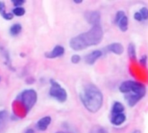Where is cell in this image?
<instances>
[{
    "instance_id": "603a6c76",
    "label": "cell",
    "mask_w": 148,
    "mask_h": 133,
    "mask_svg": "<svg viewBox=\"0 0 148 133\" xmlns=\"http://www.w3.org/2000/svg\"><path fill=\"white\" fill-rule=\"evenodd\" d=\"M134 18L136 21H138V22H142V21H143V18H142V16H141V15H140V13L139 11H137V12L134 13Z\"/></svg>"
},
{
    "instance_id": "8992f818",
    "label": "cell",
    "mask_w": 148,
    "mask_h": 133,
    "mask_svg": "<svg viewBox=\"0 0 148 133\" xmlns=\"http://www.w3.org/2000/svg\"><path fill=\"white\" fill-rule=\"evenodd\" d=\"M114 23L119 27L120 30H121L122 32H126L128 29V17L123 10L117 11Z\"/></svg>"
},
{
    "instance_id": "e0dca14e",
    "label": "cell",
    "mask_w": 148,
    "mask_h": 133,
    "mask_svg": "<svg viewBox=\"0 0 148 133\" xmlns=\"http://www.w3.org/2000/svg\"><path fill=\"white\" fill-rule=\"evenodd\" d=\"M13 14L16 16H22L25 14V10L23 7H16L13 9Z\"/></svg>"
},
{
    "instance_id": "ffe728a7",
    "label": "cell",
    "mask_w": 148,
    "mask_h": 133,
    "mask_svg": "<svg viewBox=\"0 0 148 133\" xmlns=\"http://www.w3.org/2000/svg\"><path fill=\"white\" fill-rule=\"evenodd\" d=\"M140 64L142 67H144V68L147 67V55H142L140 57Z\"/></svg>"
},
{
    "instance_id": "3957f363",
    "label": "cell",
    "mask_w": 148,
    "mask_h": 133,
    "mask_svg": "<svg viewBox=\"0 0 148 133\" xmlns=\"http://www.w3.org/2000/svg\"><path fill=\"white\" fill-rule=\"evenodd\" d=\"M120 92L125 95L126 101L130 107L135 106L146 95L147 87L143 83L134 80H126L119 87Z\"/></svg>"
},
{
    "instance_id": "d6986e66",
    "label": "cell",
    "mask_w": 148,
    "mask_h": 133,
    "mask_svg": "<svg viewBox=\"0 0 148 133\" xmlns=\"http://www.w3.org/2000/svg\"><path fill=\"white\" fill-rule=\"evenodd\" d=\"M90 133H108V132L101 126H95L92 129Z\"/></svg>"
},
{
    "instance_id": "7a4b0ae2",
    "label": "cell",
    "mask_w": 148,
    "mask_h": 133,
    "mask_svg": "<svg viewBox=\"0 0 148 133\" xmlns=\"http://www.w3.org/2000/svg\"><path fill=\"white\" fill-rule=\"evenodd\" d=\"M80 100L84 107L92 113H97L103 105V94L93 83H88L83 87L80 93Z\"/></svg>"
},
{
    "instance_id": "4316f807",
    "label": "cell",
    "mask_w": 148,
    "mask_h": 133,
    "mask_svg": "<svg viewBox=\"0 0 148 133\" xmlns=\"http://www.w3.org/2000/svg\"><path fill=\"white\" fill-rule=\"evenodd\" d=\"M73 2L75 3H82V0H74Z\"/></svg>"
},
{
    "instance_id": "d4e9b609",
    "label": "cell",
    "mask_w": 148,
    "mask_h": 133,
    "mask_svg": "<svg viewBox=\"0 0 148 133\" xmlns=\"http://www.w3.org/2000/svg\"><path fill=\"white\" fill-rule=\"evenodd\" d=\"M5 13V4L3 2L0 1V14L1 16Z\"/></svg>"
},
{
    "instance_id": "44dd1931",
    "label": "cell",
    "mask_w": 148,
    "mask_h": 133,
    "mask_svg": "<svg viewBox=\"0 0 148 133\" xmlns=\"http://www.w3.org/2000/svg\"><path fill=\"white\" fill-rule=\"evenodd\" d=\"M81 61V56L78 55H74L71 56V62L73 64H77Z\"/></svg>"
},
{
    "instance_id": "f1b7e54d",
    "label": "cell",
    "mask_w": 148,
    "mask_h": 133,
    "mask_svg": "<svg viewBox=\"0 0 148 133\" xmlns=\"http://www.w3.org/2000/svg\"><path fill=\"white\" fill-rule=\"evenodd\" d=\"M56 133H63V132H56Z\"/></svg>"
},
{
    "instance_id": "4fadbf2b",
    "label": "cell",
    "mask_w": 148,
    "mask_h": 133,
    "mask_svg": "<svg viewBox=\"0 0 148 133\" xmlns=\"http://www.w3.org/2000/svg\"><path fill=\"white\" fill-rule=\"evenodd\" d=\"M124 112H125V107L121 102H119V101L114 102V104L112 106V109H111V115L124 113Z\"/></svg>"
},
{
    "instance_id": "ba28073f",
    "label": "cell",
    "mask_w": 148,
    "mask_h": 133,
    "mask_svg": "<svg viewBox=\"0 0 148 133\" xmlns=\"http://www.w3.org/2000/svg\"><path fill=\"white\" fill-rule=\"evenodd\" d=\"M106 53H114L115 55H121L124 52V47L120 42H113L105 48Z\"/></svg>"
},
{
    "instance_id": "9a60e30c",
    "label": "cell",
    "mask_w": 148,
    "mask_h": 133,
    "mask_svg": "<svg viewBox=\"0 0 148 133\" xmlns=\"http://www.w3.org/2000/svg\"><path fill=\"white\" fill-rule=\"evenodd\" d=\"M21 31H22V25L20 23H15L10 29V33L12 36H16L21 33Z\"/></svg>"
},
{
    "instance_id": "5bb4252c",
    "label": "cell",
    "mask_w": 148,
    "mask_h": 133,
    "mask_svg": "<svg viewBox=\"0 0 148 133\" xmlns=\"http://www.w3.org/2000/svg\"><path fill=\"white\" fill-rule=\"evenodd\" d=\"M127 54L131 60L135 61L136 60V48L135 45L133 42H130L127 47Z\"/></svg>"
},
{
    "instance_id": "5b68a950",
    "label": "cell",
    "mask_w": 148,
    "mask_h": 133,
    "mask_svg": "<svg viewBox=\"0 0 148 133\" xmlns=\"http://www.w3.org/2000/svg\"><path fill=\"white\" fill-rule=\"evenodd\" d=\"M20 101L23 103L25 109L28 111L31 110L37 100V93L34 89H27L23 91L20 95Z\"/></svg>"
},
{
    "instance_id": "8fae6325",
    "label": "cell",
    "mask_w": 148,
    "mask_h": 133,
    "mask_svg": "<svg viewBox=\"0 0 148 133\" xmlns=\"http://www.w3.org/2000/svg\"><path fill=\"white\" fill-rule=\"evenodd\" d=\"M126 119H127V117H126L125 113H119V114H115V115H111L110 122L112 125H114L115 126H120L126 121Z\"/></svg>"
},
{
    "instance_id": "7c38bea8",
    "label": "cell",
    "mask_w": 148,
    "mask_h": 133,
    "mask_svg": "<svg viewBox=\"0 0 148 133\" xmlns=\"http://www.w3.org/2000/svg\"><path fill=\"white\" fill-rule=\"evenodd\" d=\"M50 123H51V118L49 116H45L38 120V122L36 123V126L39 131L44 132L48 129Z\"/></svg>"
},
{
    "instance_id": "cb8c5ba5",
    "label": "cell",
    "mask_w": 148,
    "mask_h": 133,
    "mask_svg": "<svg viewBox=\"0 0 148 133\" xmlns=\"http://www.w3.org/2000/svg\"><path fill=\"white\" fill-rule=\"evenodd\" d=\"M2 16L5 20H11L13 18V14L12 13H4V14L2 15Z\"/></svg>"
},
{
    "instance_id": "ac0fdd59",
    "label": "cell",
    "mask_w": 148,
    "mask_h": 133,
    "mask_svg": "<svg viewBox=\"0 0 148 133\" xmlns=\"http://www.w3.org/2000/svg\"><path fill=\"white\" fill-rule=\"evenodd\" d=\"M139 12L140 13V15H141V16L143 18V21L148 20V9L147 7H142L139 10Z\"/></svg>"
},
{
    "instance_id": "83f0119b",
    "label": "cell",
    "mask_w": 148,
    "mask_h": 133,
    "mask_svg": "<svg viewBox=\"0 0 148 133\" xmlns=\"http://www.w3.org/2000/svg\"><path fill=\"white\" fill-rule=\"evenodd\" d=\"M132 133H141V132H140V130H134Z\"/></svg>"
},
{
    "instance_id": "9c48e42d",
    "label": "cell",
    "mask_w": 148,
    "mask_h": 133,
    "mask_svg": "<svg viewBox=\"0 0 148 133\" xmlns=\"http://www.w3.org/2000/svg\"><path fill=\"white\" fill-rule=\"evenodd\" d=\"M65 49L61 45H56L50 52L45 53V57L49 59H54L57 57H61L64 55Z\"/></svg>"
},
{
    "instance_id": "30bf717a",
    "label": "cell",
    "mask_w": 148,
    "mask_h": 133,
    "mask_svg": "<svg viewBox=\"0 0 148 133\" xmlns=\"http://www.w3.org/2000/svg\"><path fill=\"white\" fill-rule=\"evenodd\" d=\"M102 55V51L101 50H94L92 52H90L89 54H88L86 56H85V61L87 64L88 65H93L95 63V61L101 58Z\"/></svg>"
},
{
    "instance_id": "484cf974",
    "label": "cell",
    "mask_w": 148,
    "mask_h": 133,
    "mask_svg": "<svg viewBox=\"0 0 148 133\" xmlns=\"http://www.w3.org/2000/svg\"><path fill=\"white\" fill-rule=\"evenodd\" d=\"M25 133H35V131H34L33 129L30 128V129H28V130L25 132Z\"/></svg>"
},
{
    "instance_id": "2e32d148",
    "label": "cell",
    "mask_w": 148,
    "mask_h": 133,
    "mask_svg": "<svg viewBox=\"0 0 148 133\" xmlns=\"http://www.w3.org/2000/svg\"><path fill=\"white\" fill-rule=\"evenodd\" d=\"M7 117H8V113L5 110L0 111V131L3 127V125L7 120Z\"/></svg>"
},
{
    "instance_id": "277c9868",
    "label": "cell",
    "mask_w": 148,
    "mask_h": 133,
    "mask_svg": "<svg viewBox=\"0 0 148 133\" xmlns=\"http://www.w3.org/2000/svg\"><path fill=\"white\" fill-rule=\"evenodd\" d=\"M50 89H49V95L50 97L54 98L60 103H64L68 99L67 91L55 80H50Z\"/></svg>"
},
{
    "instance_id": "52a82bcc",
    "label": "cell",
    "mask_w": 148,
    "mask_h": 133,
    "mask_svg": "<svg viewBox=\"0 0 148 133\" xmlns=\"http://www.w3.org/2000/svg\"><path fill=\"white\" fill-rule=\"evenodd\" d=\"M86 21L92 26L101 25V14L97 10H88L85 13Z\"/></svg>"
},
{
    "instance_id": "7402d4cb",
    "label": "cell",
    "mask_w": 148,
    "mask_h": 133,
    "mask_svg": "<svg viewBox=\"0 0 148 133\" xmlns=\"http://www.w3.org/2000/svg\"><path fill=\"white\" fill-rule=\"evenodd\" d=\"M11 2L16 7H21V5H23L25 1L24 0H12Z\"/></svg>"
},
{
    "instance_id": "6da1fadb",
    "label": "cell",
    "mask_w": 148,
    "mask_h": 133,
    "mask_svg": "<svg viewBox=\"0 0 148 133\" xmlns=\"http://www.w3.org/2000/svg\"><path fill=\"white\" fill-rule=\"evenodd\" d=\"M104 32L101 25L92 26L91 29L83 32L69 41V47L75 51H81L91 46L98 45L103 39Z\"/></svg>"
}]
</instances>
